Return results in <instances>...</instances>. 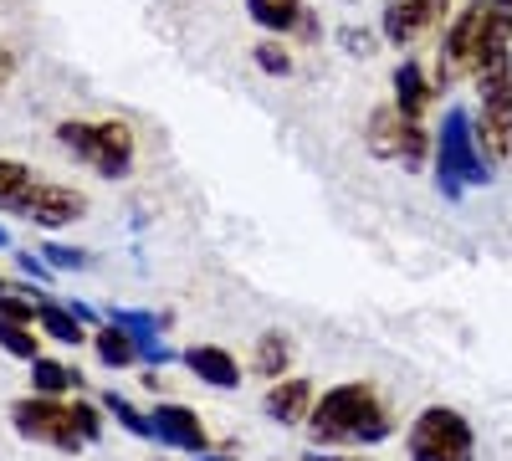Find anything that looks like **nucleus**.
Listing matches in <instances>:
<instances>
[{
  "instance_id": "1",
  "label": "nucleus",
  "mask_w": 512,
  "mask_h": 461,
  "mask_svg": "<svg viewBox=\"0 0 512 461\" xmlns=\"http://www.w3.org/2000/svg\"><path fill=\"white\" fill-rule=\"evenodd\" d=\"M308 431L318 446H379L395 436L390 421V405L379 400V390L369 380H349V385H333L328 395H318L313 415H308Z\"/></svg>"
},
{
  "instance_id": "2",
  "label": "nucleus",
  "mask_w": 512,
  "mask_h": 461,
  "mask_svg": "<svg viewBox=\"0 0 512 461\" xmlns=\"http://www.w3.org/2000/svg\"><path fill=\"white\" fill-rule=\"evenodd\" d=\"M103 421L108 410L103 400H67V395H26L11 405V426L21 441H36V446H52V451H88L93 441H103Z\"/></svg>"
},
{
  "instance_id": "3",
  "label": "nucleus",
  "mask_w": 512,
  "mask_h": 461,
  "mask_svg": "<svg viewBox=\"0 0 512 461\" xmlns=\"http://www.w3.org/2000/svg\"><path fill=\"white\" fill-rule=\"evenodd\" d=\"M431 170H436V190L446 200H461L466 190H482L492 185V170L497 164L487 159L482 139H477V113L451 103L441 129H436V154H431Z\"/></svg>"
},
{
  "instance_id": "4",
  "label": "nucleus",
  "mask_w": 512,
  "mask_h": 461,
  "mask_svg": "<svg viewBox=\"0 0 512 461\" xmlns=\"http://www.w3.org/2000/svg\"><path fill=\"white\" fill-rule=\"evenodd\" d=\"M57 144L77 159L98 170L103 180H128L134 170V129L123 118H103V123H88V118H62L57 123Z\"/></svg>"
},
{
  "instance_id": "5",
  "label": "nucleus",
  "mask_w": 512,
  "mask_h": 461,
  "mask_svg": "<svg viewBox=\"0 0 512 461\" xmlns=\"http://www.w3.org/2000/svg\"><path fill=\"white\" fill-rule=\"evenodd\" d=\"M410 461H477V431L451 405H425L405 431Z\"/></svg>"
},
{
  "instance_id": "6",
  "label": "nucleus",
  "mask_w": 512,
  "mask_h": 461,
  "mask_svg": "<svg viewBox=\"0 0 512 461\" xmlns=\"http://www.w3.org/2000/svg\"><path fill=\"white\" fill-rule=\"evenodd\" d=\"M364 144L374 159H390V164H405V170H425L436 154V139L420 129V118H405L395 103H384L369 113V129H364Z\"/></svg>"
},
{
  "instance_id": "7",
  "label": "nucleus",
  "mask_w": 512,
  "mask_h": 461,
  "mask_svg": "<svg viewBox=\"0 0 512 461\" xmlns=\"http://www.w3.org/2000/svg\"><path fill=\"white\" fill-rule=\"evenodd\" d=\"M482 31H487V0H466L451 16L446 36H441V62H436V88H456L461 77L477 72L482 57Z\"/></svg>"
},
{
  "instance_id": "8",
  "label": "nucleus",
  "mask_w": 512,
  "mask_h": 461,
  "mask_svg": "<svg viewBox=\"0 0 512 461\" xmlns=\"http://www.w3.org/2000/svg\"><path fill=\"white\" fill-rule=\"evenodd\" d=\"M16 216L36 231H67V226H77L82 216H88V195L72 190V185H57V180H36Z\"/></svg>"
},
{
  "instance_id": "9",
  "label": "nucleus",
  "mask_w": 512,
  "mask_h": 461,
  "mask_svg": "<svg viewBox=\"0 0 512 461\" xmlns=\"http://www.w3.org/2000/svg\"><path fill=\"white\" fill-rule=\"evenodd\" d=\"M149 421H154V441H159L164 451H185V456L210 451V431H205V421H200L190 405L159 400V405L149 410Z\"/></svg>"
},
{
  "instance_id": "10",
  "label": "nucleus",
  "mask_w": 512,
  "mask_h": 461,
  "mask_svg": "<svg viewBox=\"0 0 512 461\" xmlns=\"http://www.w3.org/2000/svg\"><path fill=\"white\" fill-rule=\"evenodd\" d=\"M441 16H446V0H390V6H384V21H379V36L390 41L395 52H410Z\"/></svg>"
},
{
  "instance_id": "11",
  "label": "nucleus",
  "mask_w": 512,
  "mask_h": 461,
  "mask_svg": "<svg viewBox=\"0 0 512 461\" xmlns=\"http://www.w3.org/2000/svg\"><path fill=\"white\" fill-rule=\"evenodd\" d=\"M313 405H318V390L303 374H282V380H272V390L262 395V415L272 426H308Z\"/></svg>"
},
{
  "instance_id": "12",
  "label": "nucleus",
  "mask_w": 512,
  "mask_h": 461,
  "mask_svg": "<svg viewBox=\"0 0 512 461\" xmlns=\"http://www.w3.org/2000/svg\"><path fill=\"white\" fill-rule=\"evenodd\" d=\"M180 359H185V369L195 374V380L210 385V390H236L241 385V359L231 349H221V344H190Z\"/></svg>"
},
{
  "instance_id": "13",
  "label": "nucleus",
  "mask_w": 512,
  "mask_h": 461,
  "mask_svg": "<svg viewBox=\"0 0 512 461\" xmlns=\"http://www.w3.org/2000/svg\"><path fill=\"white\" fill-rule=\"evenodd\" d=\"M390 82H395V108H400L405 118H425V108L436 103V82L425 77V67H420L415 57H405Z\"/></svg>"
},
{
  "instance_id": "14",
  "label": "nucleus",
  "mask_w": 512,
  "mask_h": 461,
  "mask_svg": "<svg viewBox=\"0 0 512 461\" xmlns=\"http://www.w3.org/2000/svg\"><path fill=\"white\" fill-rule=\"evenodd\" d=\"M36 323H41V333H47L52 344H67V349L93 344V333H82L88 323H82L67 303H57V298H41V303H36Z\"/></svg>"
},
{
  "instance_id": "15",
  "label": "nucleus",
  "mask_w": 512,
  "mask_h": 461,
  "mask_svg": "<svg viewBox=\"0 0 512 461\" xmlns=\"http://www.w3.org/2000/svg\"><path fill=\"white\" fill-rule=\"evenodd\" d=\"M246 16L262 26L267 36H292L297 26H303L308 6H303V0H246Z\"/></svg>"
},
{
  "instance_id": "16",
  "label": "nucleus",
  "mask_w": 512,
  "mask_h": 461,
  "mask_svg": "<svg viewBox=\"0 0 512 461\" xmlns=\"http://www.w3.org/2000/svg\"><path fill=\"white\" fill-rule=\"evenodd\" d=\"M93 354H98L103 369H134V364H139V344L128 339L118 323H108V318L93 328Z\"/></svg>"
},
{
  "instance_id": "17",
  "label": "nucleus",
  "mask_w": 512,
  "mask_h": 461,
  "mask_svg": "<svg viewBox=\"0 0 512 461\" xmlns=\"http://www.w3.org/2000/svg\"><path fill=\"white\" fill-rule=\"evenodd\" d=\"M292 333H282V328H267L262 339H256V349H251V369L262 374V380H282L287 374V364H292Z\"/></svg>"
},
{
  "instance_id": "18",
  "label": "nucleus",
  "mask_w": 512,
  "mask_h": 461,
  "mask_svg": "<svg viewBox=\"0 0 512 461\" xmlns=\"http://www.w3.org/2000/svg\"><path fill=\"white\" fill-rule=\"evenodd\" d=\"M88 380H82V374L72 369V364H62V359H31V390L36 395H72V390H82Z\"/></svg>"
},
{
  "instance_id": "19",
  "label": "nucleus",
  "mask_w": 512,
  "mask_h": 461,
  "mask_svg": "<svg viewBox=\"0 0 512 461\" xmlns=\"http://www.w3.org/2000/svg\"><path fill=\"white\" fill-rule=\"evenodd\" d=\"M31 185H36V170H31V164H21V159H0V216H16Z\"/></svg>"
},
{
  "instance_id": "20",
  "label": "nucleus",
  "mask_w": 512,
  "mask_h": 461,
  "mask_svg": "<svg viewBox=\"0 0 512 461\" xmlns=\"http://www.w3.org/2000/svg\"><path fill=\"white\" fill-rule=\"evenodd\" d=\"M103 318H108V323H118V328L128 333V339L139 344V349H144V344H154L159 333L169 328V313H134V308H108Z\"/></svg>"
},
{
  "instance_id": "21",
  "label": "nucleus",
  "mask_w": 512,
  "mask_h": 461,
  "mask_svg": "<svg viewBox=\"0 0 512 461\" xmlns=\"http://www.w3.org/2000/svg\"><path fill=\"white\" fill-rule=\"evenodd\" d=\"M103 410H108V421L113 426H123L128 436H139V441H154V421H149V415L139 410V405H128L118 390H108L103 395Z\"/></svg>"
},
{
  "instance_id": "22",
  "label": "nucleus",
  "mask_w": 512,
  "mask_h": 461,
  "mask_svg": "<svg viewBox=\"0 0 512 461\" xmlns=\"http://www.w3.org/2000/svg\"><path fill=\"white\" fill-rule=\"evenodd\" d=\"M0 354H11V359H21V364L41 359V344H36L31 323H11V318H0Z\"/></svg>"
},
{
  "instance_id": "23",
  "label": "nucleus",
  "mask_w": 512,
  "mask_h": 461,
  "mask_svg": "<svg viewBox=\"0 0 512 461\" xmlns=\"http://www.w3.org/2000/svg\"><path fill=\"white\" fill-rule=\"evenodd\" d=\"M251 62L262 67L267 77H292V52H287V36H262L251 47Z\"/></svg>"
},
{
  "instance_id": "24",
  "label": "nucleus",
  "mask_w": 512,
  "mask_h": 461,
  "mask_svg": "<svg viewBox=\"0 0 512 461\" xmlns=\"http://www.w3.org/2000/svg\"><path fill=\"white\" fill-rule=\"evenodd\" d=\"M41 257H47L52 272H82V267H88V251H77L67 241H41Z\"/></svg>"
},
{
  "instance_id": "25",
  "label": "nucleus",
  "mask_w": 512,
  "mask_h": 461,
  "mask_svg": "<svg viewBox=\"0 0 512 461\" xmlns=\"http://www.w3.org/2000/svg\"><path fill=\"white\" fill-rule=\"evenodd\" d=\"M0 318H11V323H36V298H26V292L6 287L0 292Z\"/></svg>"
},
{
  "instance_id": "26",
  "label": "nucleus",
  "mask_w": 512,
  "mask_h": 461,
  "mask_svg": "<svg viewBox=\"0 0 512 461\" xmlns=\"http://www.w3.org/2000/svg\"><path fill=\"white\" fill-rule=\"evenodd\" d=\"M16 272L26 277V282H36V287H52V267H47V257L41 251H16Z\"/></svg>"
},
{
  "instance_id": "27",
  "label": "nucleus",
  "mask_w": 512,
  "mask_h": 461,
  "mask_svg": "<svg viewBox=\"0 0 512 461\" xmlns=\"http://www.w3.org/2000/svg\"><path fill=\"white\" fill-rule=\"evenodd\" d=\"M338 47H344L349 57H369L374 52V36L364 26H344V31H338Z\"/></svg>"
},
{
  "instance_id": "28",
  "label": "nucleus",
  "mask_w": 512,
  "mask_h": 461,
  "mask_svg": "<svg viewBox=\"0 0 512 461\" xmlns=\"http://www.w3.org/2000/svg\"><path fill=\"white\" fill-rule=\"evenodd\" d=\"M11 77H16V52H11V47H0V88H6Z\"/></svg>"
},
{
  "instance_id": "29",
  "label": "nucleus",
  "mask_w": 512,
  "mask_h": 461,
  "mask_svg": "<svg viewBox=\"0 0 512 461\" xmlns=\"http://www.w3.org/2000/svg\"><path fill=\"white\" fill-rule=\"evenodd\" d=\"M67 308H72L82 323H88V328H98V323H103V318H98V308H88V303H67Z\"/></svg>"
},
{
  "instance_id": "30",
  "label": "nucleus",
  "mask_w": 512,
  "mask_h": 461,
  "mask_svg": "<svg viewBox=\"0 0 512 461\" xmlns=\"http://www.w3.org/2000/svg\"><path fill=\"white\" fill-rule=\"evenodd\" d=\"M308 461H354V456H333V451H328V456H323V451H313V456H308Z\"/></svg>"
},
{
  "instance_id": "31",
  "label": "nucleus",
  "mask_w": 512,
  "mask_h": 461,
  "mask_svg": "<svg viewBox=\"0 0 512 461\" xmlns=\"http://www.w3.org/2000/svg\"><path fill=\"white\" fill-rule=\"evenodd\" d=\"M0 251H11V231L6 226H0Z\"/></svg>"
},
{
  "instance_id": "32",
  "label": "nucleus",
  "mask_w": 512,
  "mask_h": 461,
  "mask_svg": "<svg viewBox=\"0 0 512 461\" xmlns=\"http://www.w3.org/2000/svg\"><path fill=\"white\" fill-rule=\"evenodd\" d=\"M195 461H226V456H210V451H200V456H195Z\"/></svg>"
},
{
  "instance_id": "33",
  "label": "nucleus",
  "mask_w": 512,
  "mask_h": 461,
  "mask_svg": "<svg viewBox=\"0 0 512 461\" xmlns=\"http://www.w3.org/2000/svg\"><path fill=\"white\" fill-rule=\"evenodd\" d=\"M0 292H6V277H0Z\"/></svg>"
}]
</instances>
